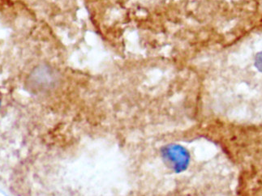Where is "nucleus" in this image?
Instances as JSON below:
<instances>
[{
	"label": "nucleus",
	"instance_id": "nucleus-2",
	"mask_svg": "<svg viewBox=\"0 0 262 196\" xmlns=\"http://www.w3.org/2000/svg\"><path fill=\"white\" fill-rule=\"evenodd\" d=\"M4 2H5V0H0V8L2 7V4Z\"/></svg>",
	"mask_w": 262,
	"mask_h": 196
},
{
	"label": "nucleus",
	"instance_id": "nucleus-1",
	"mask_svg": "<svg viewBox=\"0 0 262 196\" xmlns=\"http://www.w3.org/2000/svg\"><path fill=\"white\" fill-rule=\"evenodd\" d=\"M215 135L236 169V196H262V124L222 125Z\"/></svg>",
	"mask_w": 262,
	"mask_h": 196
}]
</instances>
